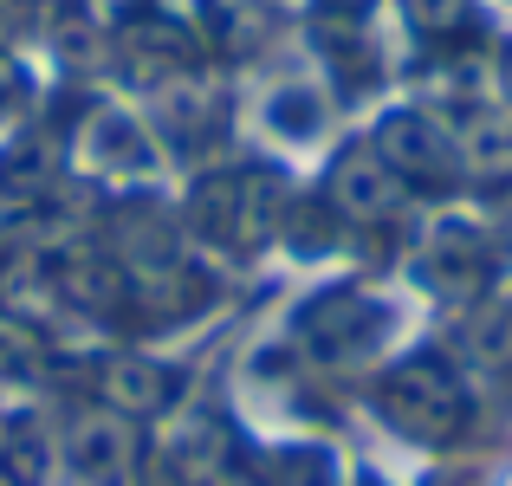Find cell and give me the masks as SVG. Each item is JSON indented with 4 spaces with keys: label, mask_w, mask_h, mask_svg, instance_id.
<instances>
[{
    "label": "cell",
    "mask_w": 512,
    "mask_h": 486,
    "mask_svg": "<svg viewBox=\"0 0 512 486\" xmlns=\"http://www.w3.org/2000/svg\"><path fill=\"white\" fill-rule=\"evenodd\" d=\"M383 156L396 162L402 175H441L448 169V143H441V130L428 124V117H389Z\"/></svg>",
    "instance_id": "6da1fadb"
},
{
    "label": "cell",
    "mask_w": 512,
    "mask_h": 486,
    "mask_svg": "<svg viewBox=\"0 0 512 486\" xmlns=\"http://www.w3.org/2000/svg\"><path fill=\"white\" fill-rule=\"evenodd\" d=\"M331 188H338V208L350 221H376V214H389V201H396V175L376 156H350Z\"/></svg>",
    "instance_id": "7a4b0ae2"
},
{
    "label": "cell",
    "mask_w": 512,
    "mask_h": 486,
    "mask_svg": "<svg viewBox=\"0 0 512 486\" xmlns=\"http://www.w3.org/2000/svg\"><path fill=\"white\" fill-rule=\"evenodd\" d=\"M111 383H117V389H130V396H163V389H169V376L156 370V363H124V370H117Z\"/></svg>",
    "instance_id": "3957f363"
},
{
    "label": "cell",
    "mask_w": 512,
    "mask_h": 486,
    "mask_svg": "<svg viewBox=\"0 0 512 486\" xmlns=\"http://www.w3.org/2000/svg\"><path fill=\"white\" fill-rule=\"evenodd\" d=\"M338 7H344V0H338ZM350 7H363V0H350Z\"/></svg>",
    "instance_id": "277c9868"
}]
</instances>
